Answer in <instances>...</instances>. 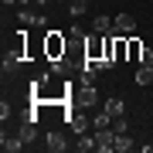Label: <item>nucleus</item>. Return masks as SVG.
Segmentation results:
<instances>
[{
    "label": "nucleus",
    "mask_w": 153,
    "mask_h": 153,
    "mask_svg": "<svg viewBox=\"0 0 153 153\" xmlns=\"http://www.w3.org/2000/svg\"><path fill=\"white\" fill-rule=\"evenodd\" d=\"M126 41H129V58H126V61H136V65H140V58H143V48H146V44H143L140 38H133V34H129Z\"/></svg>",
    "instance_id": "obj_12"
},
{
    "label": "nucleus",
    "mask_w": 153,
    "mask_h": 153,
    "mask_svg": "<svg viewBox=\"0 0 153 153\" xmlns=\"http://www.w3.org/2000/svg\"><path fill=\"white\" fill-rule=\"evenodd\" d=\"M75 88V102L78 105H85V109H92V105L99 102V92H95V85H88V82H78V85H71Z\"/></svg>",
    "instance_id": "obj_4"
},
{
    "label": "nucleus",
    "mask_w": 153,
    "mask_h": 153,
    "mask_svg": "<svg viewBox=\"0 0 153 153\" xmlns=\"http://www.w3.org/2000/svg\"><path fill=\"white\" fill-rule=\"evenodd\" d=\"M4 4H7V7H10V4H17V0H4Z\"/></svg>",
    "instance_id": "obj_22"
},
{
    "label": "nucleus",
    "mask_w": 153,
    "mask_h": 153,
    "mask_svg": "<svg viewBox=\"0 0 153 153\" xmlns=\"http://www.w3.org/2000/svg\"><path fill=\"white\" fill-rule=\"evenodd\" d=\"M88 123H92V116H85L82 109H75L68 116V126H71V133H75V136H82V133H88Z\"/></svg>",
    "instance_id": "obj_6"
},
{
    "label": "nucleus",
    "mask_w": 153,
    "mask_h": 153,
    "mask_svg": "<svg viewBox=\"0 0 153 153\" xmlns=\"http://www.w3.org/2000/svg\"><path fill=\"white\" fill-rule=\"evenodd\" d=\"M17 136L24 140V146H34V143H38V123H31V119H24V126H21V133H17Z\"/></svg>",
    "instance_id": "obj_8"
},
{
    "label": "nucleus",
    "mask_w": 153,
    "mask_h": 153,
    "mask_svg": "<svg viewBox=\"0 0 153 153\" xmlns=\"http://www.w3.org/2000/svg\"><path fill=\"white\" fill-rule=\"evenodd\" d=\"M140 65H153V51H150V48H143V58H140Z\"/></svg>",
    "instance_id": "obj_20"
},
{
    "label": "nucleus",
    "mask_w": 153,
    "mask_h": 153,
    "mask_svg": "<svg viewBox=\"0 0 153 153\" xmlns=\"http://www.w3.org/2000/svg\"><path fill=\"white\" fill-rule=\"evenodd\" d=\"M102 55H105V34L92 31V38H85V58L88 61H102Z\"/></svg>",
    "instance_id": "obj_3"
},
{
    "label": "nucleus",
    "mask_w": 153,
    "mask_h": 153,
    "mask_svg": "<svg viewBox=\"0 0 153 153\" xmlns=\"http://www.w3.org/2000/svg\"><path fill=\"white\" fill-rule=\"evenodd\" d=\"M0 150H4V153H21V150H24V140H21V136H7V133H4V136H0Z\"/></svg>",
    "instance_id": "obj_10"
},
{
    "label": "nucleus",
    "mask_w": 153,
    "mask_h": 153,
    "mask_svg": "<svg viewBox=\"0 0 153 153\" xmlns=\"http://www.w3.org/2000/svg\"><path fill=\"white\" fill-rule=\"evenodd\" d=\"M68 88L71 85L61 78V68L51 65L48 75H41V78L31 82V105H58V102L68 99Z\"/></svg>",
    "instance_id": "obj_1"
},
{
    "label": "nucleus",
    "mask_w": 153,
    "mask_h": 153,
    "mask_svg": "<svg viewBox=\"0 0 153 153\" xmlns=\"http://www.w3.org/2000/svg\"><path fill=\"white\" fill-rule=\"evenodd\" d=\"M0 119H10V102H7V99L0 102Z\"/></svg>",
    "instance_id": "obj_19"
},
{
    "label": "nucleus",
    "mask_w": 153,
    "mask_h": 153,
    "mask_svg": "<svg viewBox=\"0 0 153 153\" xmlns=\"http://www.w3.org/2000/svg\"><path fill=\"white\" fill-rule=\"evenodd\" d=\"M68 10H71V17H85V10H88V0H68Z\"/></svg>",
    "instance_id": "obj_15"
},
{
    "label": "nucleus",
    "mask_w": 153,
    "mask_h": 153,
    "mask_svg": "<svg viewBox=\"0 0 153 153\" xmlns=\"http://www.w3.org/2000/svg\"><path fill=\"white\" fill-rule=\"evenodd\" d=\"M150 68H153V65H150Z\"/></svg>",
    "instance_id": "obj_24"
},
{
    "label": "nucleus",
    "mask_w": 153,
    "mask_h": 153,
    "mask_svg": "<svg viewBox=\"0 0 153 153\" xmlns=\"http://www.w3.org/2000/svg\"><path fill=\"white\" fill-rule=\"evenodd\" d=\"M153 82V68L150 65H140L136 68V85H150Z\"/></svg>",
    "instance_id": "obj_16"
},
{
    "label": "nucleus",
    "mask_w": 153,
    "mask_h": 153,
    "mask_svg": "<svg viewBox=\"0 0 153 153\" xmlns=\"http://www.w3.org/2000/svg\"><path fill=\"white\" fill-rule=\"evenodd\" d=\"M102 109H105V112H109L112 119H116V116H123V112H126V102H123L119 95H112V99H105V105H102Z\"/></svg>",
    "instance_id": "obj_11"
},
{
    "label": "nucleus",
    "mask_w": 153,
    "mask_h": 153,
    "mask_svg": "<svg viewBox=\"0 0 153 153\" xmlns=\"http://www.w3.org/2000/svg\"><path fill=\"white\" fill-rule=\"evenodd\" d=\"M133 31H136V17L133 14H116L112 17V34H126L129 38Z\"/></svg>",
    "instance_id": "obj_5"
},
{
    "label": "nucleus",
    "mask_w": 153,
    "mask_h": 153,
    "mask_svg": "<svg viewBox=\"0 0 153 153\" xmlns=\"http://www.w3.org/2000/svg\"><path fill=\"white\" fill-rule=\"evenodd\" d=\"M112 129L116 133H126V129H129V119H126V116H116V119H112Z\"/></svg>",
    "instance_id": "obj_18"
},
{
    "label": "nucleus",
    "mask_w": 153,
    "mask_h": 153,
    "mask_svg": "<svg viewBox=\"0 0 153 153\" xmlns=\"http://www.w3.org/2000/svg\"><path fill=\"white\" fill-rule=\"evenodd\" d=\"M44 150H51V153H65V150H68V140H65V133L51 129L48 136H44Z\"/></svg>",
    "instance_id": "obj_7"
},
{
    "label": "nucleus",
    "mask_w": 153,
    "mask_h": 153,
    "mask_svg": "<svg viewBox=\"0 0 153 153\" xmlns=\"http://www.w3.org/2000/svg\"><path fill=\"white\" fill-rule=\"evenodd\" d=\"M65 51H68V34H61V31H48L44 34V58L51 65L65 58Z\"/></svg>",
    "instance_id": "obj_2"
},
{
    "label": "nucleus",
    "mask_w": 153,
    "mask_h": 153,
    "mask_svg": "<svg viewBox=\"0 0 153 153\" xmlns=\"http://www.w3.org/2000/svg\"><path fill=\"white\" fill-rule=\"evenodd\" d=\"M119 150V153H129V150H136V143H133L126 133H116V143H112V153Z\"/></svg>",
    "instance_id": "obj_14"
},
{
    "label": "nucleus",
    "mask_w": 153,
    "mask_h": 153,
    "mask_svg": "<svg viewBox=\"0 0 153 153\" xmlns=\"http://www.w3.org/2000/svg\"><path fill=\"white\" fill-rule=\"evenodd\" d=\"M95 146H99L95 133H82V136L75 140V150H82V153H88V150H95Z\"/></svg>",
    "instance_id": "obj_13"
},
{
    "label": "nucleus",
    "mask_w": 153,
    "mask_h": 153,
    "mask_svg": "<svg viewBox=\"0 0 153 153\" xmlns=\"http://www.w3.org/2000/svg\"><path fill=\"white\" fill-rule=\"evenodd\" d=\"M92 31L95 34H112V17L109 14H95L92 17Z\"/></svg>",
    "instance_id": "obj_9"
},
{
    "label": "nucleus",
    "mask_w": 153,
    "mask_h": 153,
    "mask_svg": "<svg viewBox=\"0 0 153 153\" xmlns=\"http://www.w3.org/2000/svg\"><path fill=\"white\" fill-rule=\"evenodd\" d=\"M34 4H41V7H44V4H51V0H34Z\"/></svg>",
    "instance_id": "obj_21"
},
{
    "label": "nucleus",
    "mask_w": 153,
    "mask_h": 153,
    "mask_svg": "<svg viewBox=\"0 0 153 153\" xmlns=\"http://www.w3.org/2000/svg\"><path fill=\"white\" fill-rule=\"evenodd\" d=\"M61 4H65V0H61Z\"/></svg>",
    "instance_id": "obj_23"
},
{
    "label": "nucleus",
    "mask_w": 153,
    "mask_h": 153,
    "mask_svg": "<svg viewBox=\"0 0 153 153\" xmlns=\"http://www.w3.org/2000/svg\"><path fill=\"white\" fill-rule=\"evenodd\" d=\"M92 126H95V129H102V126H112V116L105 112V109H102V112H95V116H92Z\"/></svg>",
    "instance_id": "obj_17"
}]
</instances>
